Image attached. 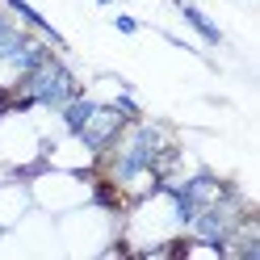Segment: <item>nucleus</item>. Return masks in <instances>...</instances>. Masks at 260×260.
Returning <instances> with one entry per match:
<instances>
[{
	"label": "nucleus",
	"instance_id": "f257e3e1",
	"mask_svg": "<svg viewBox=\"0 0 260 260\" xmlns=\"http://www.w3.org/2000/svg\"><path fill=\"white\" fill-rule=\"evenodd\" d=\"M9 92H13V113H25V109H51L55 113L59 105H68L72 96L84 92V84L68 68V59H59V51H51L38 68L13 76Z\"/></svg>",
	"mask_w": 260,
	"mask_h": 260
},
{
	"label": "nucleus",
	"instance_id": "20e7f679",
	"mask_svg": "<svg viewBox=\"0 0 260 260\" xmlns=\"http://www.w3.org/2000/svg\"><path fill=\"white\" fill-rule=\"evenodd\" d=\"M0 5H5V9H9V13H13V17H17V21L25 25V29H34V34H42L46 42H55L59 51H63V38H59V29H55L51 21H46V17H42V13H38L34 5H25V0H0Z\"/></svg>",
	"mask_w": 260,
	"mask_h": 260
},
{
	"label": "nucleus",
	"instance_id": "39448f33",
	"mask_svg": "<svg viewBox=\"0 0 260 260\" xmlns=\"http://www.w3.org/2000/svg\"><path fill=\"white\" fill-rule=\"evenodd\" d=\"M176 9H181V17H185V25L193 29V34H198L206 46H222V29L214 25V21H210L206 17V13L198 9V5H193V0H176Z\"/></svg>",
	"mask_w": 260,
	"mask_h": 260
},
{
	"label": "nucleus",
	"instance_id": "7ed1b4c3",
	"mask_svg": "<svg viewBox=\"0 0 260 260\" xmlns=\"http://www.w3.org/2000/svg\"><path fill=\"white\" fill-rule=\"evenodd\" d=\"M29 38H34V29H25V25L13 17L5 5H0V68H9V63H13V55H17Z\"/></svg>",
	"mask_w": 260,
	"mask_h": 260
},
{
	"label": "nucleus",
	"instance_id": "0eeeda50",
	"mask_svg": "<svg viewBox=\"0 0 260 260\" xmlns=\"http://www.w3.org/2000/svg\"><path fill=\"white\" fill-rule=\"evenodd\" d=\"M113 29H118V34H139V29H143V21L139 17H130V13H113Z\"/></svg>",
	"mask_w": 260,
	"mask_h": 260
},
{
	"label": "nucleus",
	"instance_id": "6e6552de",
	"mask_svg": "<svg viewBox=\"0 0 260 260\" xmlns=\"http://www.w3.org/2000/svg\"><path fill=\"white\" fill-rule=\"evenodd\" d=\"M96 5H113V0H96Z\"/></svg>",
	"mask_w": 260,
	"mask_h": 260
},
{
	"label": "nucleus",
	"instance_id": "423d86ee",
	"mask_svg": "<svg viewBox=\"0 0 260 260\" xmlns=\"http://www.w3.org/2000/svg\"><path fill=\"white\" fill-rule=\"evenodd\" d=\"M92 109H96V96H88V92H80V96H72L68 105H59L55 118H59V126H63V135H76V130L88 122Z\"/></svg>",
	"mask_w": 260,
	"mask_h": 260
},
{
	"label": "nucleus",
	"instance_id": "f03ea898",
	"mask_svg": "<svg viewBox=\"0 0 260 260\" xmlns=\"http://www.w3.org/2000/svg\"><path fill=\"white\" fill-rule=\"evenodd\" d=\"M126 122H135V118H126V113L113 105V101H96V109L88 113V122L80 126L76 135H68V139H76L80 147H84L88 159H101V155L113 147V139L126 130Z\"/></svg>",
	"mask_w": 260,
	"mask_h": 260
}]
</instances>
